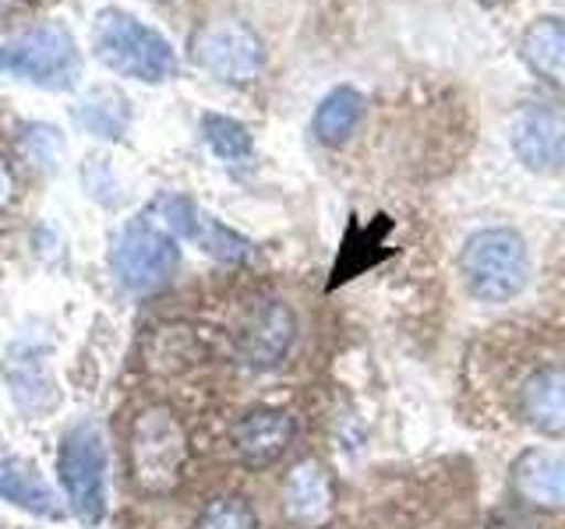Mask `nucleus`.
<instances>
[{
	"mask_svg": "<svg viewBox=\"0 0 565 529\" xmlns=\"http://www.w3.org/2000/svg\"><path fill=\"white\" fill-rule=\"evenodd\" d=\"M0 498L8 505L29 511L40 519H64L61 494L50 487V481L40 473V466L29 458H0Z\"/></svg>",
	"mask_w": 565,
	"mask_h": 529,
	"instance_id": "nucleus-13",
	"label": "nucleus"
},
{
	"mask_svg": "<svg viewBox=\"0 0 565 529\" xmlns=\"http://www.w3.org/2000/svg\"><path fill=\"white\" fill-rule=\"evenodd\" d=\"M194 529H258V516L244 498H216L205 505Z\"/></svg>",
	"mask_w": 565,
	"mask_h": 529,
	"instance_id": "nucleus-20",
	"label": "nucleus"
},
{
	"mask_svg": "<svg viewBox=\"0 0 565 529\" xmlns=\"http://www.w3.org/2000/svg\"><path fill=\"white\" fill-rule=\"evenodd\" d=\"M202 138L205 145L216 152L226 163H237V159H247L255 149V138L247 131V123L223 117V114H205L202 117Z\"/></svg>",
	"mask_w": 565,
	"mask_h": 529,
	"instance_id": "nucleus-19",
	"label": "nucleus"
},
{
	"mask_svg": "<svg viewBox=\"0 0 565 529\" xmlns=\"http://www.w3.org/2000/svg\"><path fill=\"white\" fill-rule=\"evenodd\" d=\"M4 198H8V176L0 173V202H4Z\"/></svg>",
	"mask_w": 565,
	"mask_h": 529,
	"instance_id": "nucleus-23",
	"label": "nucleus"
},
{
	"mask_svg": "<svg viewBox=\"0 0 565 529\" xmlns=\"http://www.w3.org/2000/svg\"><path fill=\"white\" fill-rule=\"evenodd\" d=\"M509 145L530 173H565V110L544 102L520 106L509 120Z\"/></svg>",
	"mask_w": 565,
	"mask_h": 529,
	"instance_id": "nucleus-8",
	"label": "nucleus"
},
{
	"mask_svg": "<svg viewBox=\"0 0 565 529\" xmlns=\"http://www.w3.org/2000/svg\"><path fill=\"white\" fill-rule=\"evenodd\" d=\"M110 264H114V276L124 290L156 293V290L170 287V279L177 276L181 247H177V240L170 234H163V229L138 219L120 229Z\"/></svg>",
	"mask_w": 565,
	"mask_h": 529,
	"instance_id": "nucleus-7",
	"label": "nucleus"
},
{
	"mask_svg": "<svg viewBox=\"0 0 565 529\" xmlns=\"http://www.w3.org/2000/svg\"><path fill=\"white\" fill-rule=\"evenodd\" d=\"M131 481L141 494H170L181 484L188 463V438L181 420L167 406H149L131 423L128 434Z\"/></svg>",
	"mask_w": 565,
	"mask_h": 529,
	"instance_id": "nucleus-4",
	"label": "nucleus"
},
{
	"mask_svg": "<svg viewBox=\"0 0 565 529\" xmlns=\"http://www.w3.org/2000/svg\"><path fill=\"white\" fill-rule=\"evenodd\" d=\"M22 152L32 159V163H40L43 170H53L57 166V159L64 152V138L57 128H50V123H22Z\"/></svg>",
	"mask_w": 565,
	"mask_h": 529,
	"instance_id": "nucleus-22",
	"label": "nucleus"
},
{
	"mask_svg": "<svg viewBox=\"0 0 565 529\" xmlns=\"http://www.w3.org/2000/svg\"><path fill=\"white\" fill-rule=\"evenodd\" d=\"M488 4H505V0H488Z\"/></svg>",
	"mask_w": 565,
	"mask_h": 529,
	"instance_id": "nucleus-24",
	"label": "nucleus"
},
{
	"mask_svg": "<svg viewBox=\"0 0 565 529\" xmlns=\"http://www.w3.org/2000/svg\"><path fill=\"white\" fill-rule=\"evenodd\" d=\"M297 423L287 410H252L237 420L234 449L247 466H273L290 449Z\"/></svg>",
	"mask_w": 565,
	"mask_h": 529,
	"instance_id": "nucleus-12",
	"label": "nucleus"
},
{
	"mask_svg": "<svg viewBox=\"0 0 565 529\" xmlns=\"http://www.w3.org/2000/svg\"><path fill=\"white\" fill-rule=\"evenodd\" d=\"M202 244V251H209L212 258H220V261H244L247 251H252V244H247L241 234H234L230 226H223L220 219H202V229H199V237H194Z\"/></svg>",
	"mask_w": 565,
	"mask_h": 529,
	"instance_id": "nucleus-21",
	"label": "nucleus"
},
{
	"mask_svg": "<svg viewBox=\"0 0 565 529\" xmlns=\"http://www.w3.org/2000/svg\"><path fill=\"white\" fill-rule=\"evenodd\" d=\"M361 120H364V96L353 85H335L322 96V102L315 106L311 131L322 145L343 149L347 141L358 134Z\"/></svg>",
	"mask_w": 565,
	"mask_h": 529,
	"instance_id": "nucleus-16",
	"label": "nucleus"
},
{
	"mask_svg": "<svg viewBox=\"0 0 565 529\" xmlns=\"http://www.w3.org/2000/svg\"><path fill=\"white\" fill-rule=\"evenodd\" d=\"M0 75L46 88V93H71L82 78L75 35L61 25H40L14 35L0 43Z\"/></svg>",
	"mask_w": 565,
	"mask_h": 529,
	"instance_id": "nucleus-3",
	"label": "nucleus"
},
{
	"mask_svg": "<svg viewBox=\"0 0 565 529\" xmlns=\"http://www.w3.org/2000/svg\"><path fill=\"white\" fill-rule=\"evenodd\" d=\"M294 343V314L279 300H265L244 322L241 353L252 367H276Z\"/></svg>",
	"mask_w": 565,
	"mask_h": 529,
	"instance_id": "nucleus-11",
	"label": "nucleus"
},
{
	"mask_svg": "<svg viewBox=\"0 0 565 529\" xmlns=\"http://www.w3.org/2000/svg\"><path fill=\"white\" fill-rule=\"evenodd\" d=\"M335 511V487L318 458H300L282 481V516L294 529H326Z\"/></svg>",
	"mask_w": 565,
	"mask_h": 529,
	"instance_id": "nucleus-9",
	"label": "nucleus"
},
{
	"mask_svg": "<svg viewBox=\"0 0 565 529\" xmlns=\"http://www.w3.org/2000/svg\"><path fill=\"white\" fill-rule=\"evenodd\" d=\"M188 50L194 67L226 85L255 82L265 67V43L234 18H220V22H205L202 29H194Z\"/></svg>",
	"mask_w": 565,
	"mask_h": 529,
	"instance_id": "nucleus-6",
	"label": "nucleus"
},
{
	"mask_svg": "<svg viewBox=\"0 0 565 529\" xmlns=\"http://www.w3.org/2000/svg\"><path fill=\"white\" fill-rule=\"evenodd\" d=\"M106 458H110L106 434L93 420L75 423L61 438V455H57L61 484L71 511L85 526H96L106 516Z\"/></svg>",
	"mask_w": 565,
	"mask_h": 529,
	"instance_id": "nucleus-5",
	"label": "nucleus"
},
{
	"mask_svg": "<svg viewBox=\"0 0 565 529\" xmlns=\"http://www.w3.org/2000/svg\"><path fill=\"white\" fill-rule=\"evenodd\" d=\"M202 212L184 194H159V198L146 208V223L163 229L173 240H194L202 229Z\"/></svg>",
	"mask_w": 565,
	"mask_h": 529,
	"instance_id": "nucleus-18",
	"label": "nucleus"
},
{
	"mask_svg": "<svg viewBox=\"0 0 565 529\" xmlns=\"http://www.w3.org/2000/svg\"><path fill=\"white\" fill-rule=\"evenodd\" d=\"M520 413L544 438H565V367H541L520 388Z\"/></svg>",
	"mask_w": 565,
	"mask_h": 529,
	"instance_id": "nucleus-14",
	"label": "nucleus"
},
{
	"mask_svg": "<svg viewBox=\"0 0 565 529\" xmlns=\"http://www.w3.org/2000/svg\"><path fill=\"white\" fill-rule=\"evenodd\" d=\"M93 53L96 61L120 78L163 85L177 78V50L167 35H159L146 22H138L124 8H103L93 18Z\"/></svg>",
	"mask_w": 565,
	"mask_h": 529,
	"instance_id": "nucleus-1",
	"label": "nucleus"
},
{
	"mask_svg": "<svg viewBox=\"0 0 565 529\" xmlns=\"http://www.w3.org/2000/svg\"><path fill=\"white\" fill-rule=\"evenodd\" d=\"M75 120L88 134L117 141V138H124V131H128L131 110H128V99H124L114 85H99L75 106Z\"/></svg>",
	"mask_w": 565,
	"mask_h": 529,
	"instance_id": "nucleus-17",
	"label": "nucleus"
},
{
	"mask_svg": "<svg viewBox=\"0 0 565 529\" xmlns=\"http://www.w3.org/2000/svg\"><path fill=\"white\" fill-rule=\"evenodd\" d=\"M512 490L537 511H565V452L526 449L512 463Z\"/></svg>",
	"mask_w": 565,
	"mask_h": 529,
	"instance_id": "nucleus-10",
	"label": "nucleus"
},
{
	"mask_svg": "<svg viewBox=\"0 0 565 529\" xmlns=\"http://www.w3.org/2000/svg\"><path fill=\"white\" fill-rule=\"evenodd\" d=\"M459 276L473 300L481 304H505L530 279L526 240L509 226L477 229L459 251Z\"/></svg>",
	"mask_w": 565,
	"mask_h": 529,
	"instance_id": "nucleus-2",
	"label": "nucleus"
},
{
	"mask_svg": "<svg viewBox=\"0 0 565 529\" xmlns=\"http://www.w3.org/2000/svg\"><path fill=\"white\" fill-rule=\"evenodd\" d=\"M520 53L541 82L565 93V18L541 14L523 29Z\"/></svg>",
	"mask_w": 565,
	"mask_h": 529,
	"instance_id": "nucleus-15",
	"label": "nucleus"
}]
</instances>
